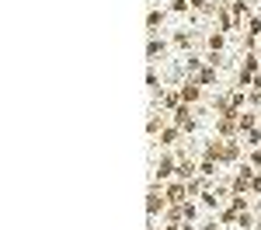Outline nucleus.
<instances>
[{"label": "nucleus", "mask_w": 261, "mask_h": 230, "mask_svg": "<svg viewBox=\"0 0 261 230\" xmlns=\"http://www.w3.org/2000/svg\"><path fill=\"white\" fill-rule=\"evenodd\" d=\"M199 157H209V161H216L220 167L241 164V161H244V143H241V140H223V136H213L209 143H202Z\"/></svg>", "instance_id": "obj_1"}, {"label": "nucleus", "mask_w": 261, "mask_h": 230, "mask_svg": "<svg viewBox=\"0 0 261 230\" xmlns=\"http://www.w3.org/2000/svg\"><path fill=\"white\" fill-rule=\"evenodd\" d=\"M164 195H167V202H171V206L188 202V185H185L181 178H171V182H164Z\"/></svg>", "instance_id": "obj_10"}, {"label": "nucleus", "mask_w": 261, "mask_h": 230, "mask_svg": "<svg viewBox=\"0 0 261 230\" xmlns=\"http://www.w3.org/2000/svg\"><path fill=\"white\" fill-rule=\"evenodd\" d=\"M251 195H261V171L254 174V182H251Z\"/></svg>", "instance_id": "obj_23"}, {"label": "nucleus", "mask_w": 261, "mask_h": 230, "mask_svg": "<svg viewBox=\"0 0 261 230\" xmlns=\"http://www.w3.org/2000/svg\"><path fill=\"white\" fill-rule=\"evenodd\" d=\"M244 161L247 164H254L261 171V146H251V150H244Z\"/></svg>", "instance_id": "obj_20"}, {"label": "nucleus", "mask_w": 261, "mask_h": 230, "mask_svg": "<svg viewBox=\"0 0 261 230\" xmlns=\"http://www.w3.org/2000/svg\"><path fill=\"white\" fill-rule=\"evenodd\" d=\"M167 14H171L167 7H157V4H153V7L146 11V35H161V28H164V21H167Z\"/></svg>", "instance_id": "obj_11"}, {"label": "nucleus", "mask_w": 261, "mask_h": 230, "mask_svg": "<svg viewBox=\"0 0 261 230\" xmlns=\"http://www.w3.org/2000/svg\"><path fill=\"white\" fill-rule=\"evenodd\" d=\"M146 87H150V94H161V91H164V77L157 73V66H153V63L146 66Z\"/></svg>", "instance_id": "obj_15"}, {"label": "nucleus", "mask_w": 261, "mask_h": 230, "mask_svg": "<svg viewBox=\"0 0 261 230\" xmlns=\"http://www.w3.org/2000/svg\"><path fill=\"white\" fill-rule=\"evenodd\" d=\"M254 174H258V167L247 164V161H241L237 171L226 178V182H230V192H233V195H251V182H254Z\"/></svg>", "instance_id": "obj_3"}, {"label": "nucleus", "mask_w": 261, "mask_h": 230, "mask_svg": "<svg viewBox=\"0 0 261 230\" xmlns=\"http://www.w3.org/2000/svg\"><path fill=\"white\" fill-rule=\"evenodd\" d=\"M171 53V39H164V35H146V63H164V56Z\"/></svg>", "instance_id": "obj_7"}, {"label": "nucleus", "mask_w": 261, "mask_h": 230, "mask_svg": "<svg viewBox=\"0 0 261 230\" xmlns=\"http://www.w3.org/2000/svg\"><path fill=\"white\" fill-rule=\"evenodd\" d=\"M244 35H247V39H261V11H254V14L247 18V24H244Z\"/></svg>", "instance_id": "obj_19"}, {"label": "nucleus", "mask_w": 261, "mask_h": 230, "mask_svg": "<svg viewBox=\"0 0 261 230\" xmlns=\"http://www.w3.org/2000/svg\"><path fill=\"white\" fill-rule=\"evenodd\" d=\"M226 94H230V105H233L237 112H244V108H247V87H230Z\"/></svg>", "instance_id": "obj_18"}, {"label": "nucleus", "mask_w": 261, "mask_h": 230, "mask_svg": "<svg viewBox=\"0 0 261 230\" xmlns=\"http://www.w3.org/2000/svg\"><path fill=\"white\" fill-rule=\"evenodd\" d=\"M205 49H209V53H223V49H226V42H230V35H223V32H216V28H213V32H205Z\"/></svg>", "instance_id": "obj_13"}, {"label": "nucleus", "mask_w": 261, "mask_h": 230, "mask_svg": "<svg viewBox=\"0 0 261 230\" xmlns=\"http://www.w3.org/2000/svg\"><path fill=\"white\" fill-rule=\"evenodd\" d=\"M185 220H188V223H195V220H199V202H192V199L185 202Z\"/></svg>", "instance_id": "obj_22"}, {"label": "nucleus", "mask_w": 261, "mask_h": 230, "mask_svg": "<svg viewBox=\"0 0 261 230\" xmlns=\"http://www.w3.org/2000/svg\"><path fill=\"white\" fill-rule=\"evenodd\" d=\"M195 84H202L205 91H213V84H220V70L205 63V66H202V70H199V77H195Z\"/></svg>", "instance_id": "obj_14"}, {"label": "nucleus", "mask_w": 261, "mask_h": 230, "mask_svg": "<svg viewBox=\"0 0 261 230\" xmlns=\"http://www.w3.org/2000/svg\"><path fill=\"white\" fill-rule=\"evenodd\" d=\"M199 112H195V105H185L181 101L174 112H171V122L178 125V129H185V136H192L195 133V125H199V119H195Z\"/></svg>", "instance_id": "obj_6"}, {"label": "nucleus", "mask_w": 261, "mask_h": 230, "mask_svg": "<svg viewBox=\"0 0 261 230\" xmlns=\"http://www.w3.org/2000/svg\"><path fill=\"white\" fill-rule=\"evenodd\" d=\"M205 94H209V91H205L202 84H195V81L181 84V101H185V105H202V101H205Z\"/></svg>", "instance_id": "obj_12"}, {"label": "nucleus", "mask_w": 261, "mask_h": 230, "mask_svg": "<svg viewBox=\"0 0 261 230\" xmlns=\"http://www.w3.org/2000/svg\"><path fill=\"white\" fill-rule=\"evenodd\" d=\"M254 73H261V53H241L237 73H233V87H251Z\"/></svg>", "instance_id": "obj_2"}, {"label": "nucleus", "mask_w": 261, "mask_h": 230, "mask_svg": "<svg viewBox=\"0 0 261 230\" xmlns=\"http://www.w3.org/2000/svg\"><path fill=\"white\" fill-rule=\"evenodd\" d=\"M188 7H192V14H202V18H205V14L213 18V14H216V4H213V0H188Z\"/></svg>", "instance_id": "obj_17"}, {"label": "nucleus", "mask_w": 261, "mask_h": 230, "mask_svg": "<svg viewBox=\"0 0 261 230\" xmlns=\"http://www.w3.org/2000/svg\"><path fill=\"white\" fill-rule=\"evenodd\" d=\"M167 11L171 14H188L192 7H188V0H167Z\"/></svg>", "instance_id": "obj_21"}, {"label": "nucleus", "mask_w": 261, "mask_h": 230, "mask_svg": "<svg viewBox=\"0 0 261 230\" xmlns=\"http://www.w3.org/2000/svg\"><path fill=\"white\" fill-rule=\"evenodd\" d=\"M174 171H178V154L174 150H161V157H157V164H153V182H171L174 178Z\"/></svg>", "instance_id": "obj_5"}, {"label": "nucleus", "mask_w": 261, "mask_h": 230, "mask_svg": "<svg viewBox=\"0 0 261 230\" xmlns=\"http://www.w3.org/2000/svg\"><path fill=\"white\" fill-rule=\"evenodd\" d=\"M195 42H199V32H188V28H178V32H171V49L174 53H195Z\"/></svg>", "instance_id": "obj_8"}, {"label": "nucleus", "mask_w": 261, "mask_h": 230, "mask_svg": "<svg viewBox=\"0 0 261 230\" xmlns=\"http://www.w3.org/2000/svg\"><path fill=\"white\" fill-rule=\"evenodd\" d=\"M167 206H171V202H167V195H164V185L150 178V192H146V216H150V220H157V216L167 213Z\"/></svg>", "instance_id": "obj_4"}, {"label": "nucleus", "mask_w": 261, "mask_h": 230, "mask_svg": "<svg viewBox=\"0 0 261 230\" xmlns=\"http://www.w3.org/2000/svg\"><path fill=\"white\" fill-rule=\"evenodd\" d=\"M171 122V112H164V108H150V119H146V136L150 140H157L161 136V129Z\"/></svg>", "instance_id": "obj_9"}, {"label": "nucleus", "mask_w": 261, "mask_h": 230, "mask_svg": "<svg viewBox=\"0 0 261 230\" xmlns=\"http://www.w3.org/2000/svg\"><path fill=\"white\" fill-rule=\"evenodd\" d=\"M199 174H202V178H209V182H216V178H220V164L209 161V157H199Z\"/></svg>", "instance_id": "obj_16"}]
</instances>
